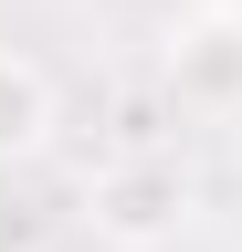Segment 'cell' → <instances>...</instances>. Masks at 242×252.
Instances as JSON below:
<instances>
[{"mask_svg":"<svg viewBox=\"0 0 242 252\" xmlns=\"http://www.w3.org/2000/svg\"><path fill=\"white\" fill-rule=\"evenodd\" d=\"M53 126H64V94H53V74L32 53L0 42V168H32V158L53 147Z\"/></svg>","mask_w":242,"mask_h":252,"instance_id":"3","label":"cell"},{"mask_svg":"<svg viewBox=\"0 0 242 252\" xmlns=\"http://www.w3.org/2000/svg\"><path fill=\"white\" fill-rule=\"evenodd\" d=\"M158 84L179 116H242V11H210V0H179L169 42H158Z\"/></svg>","mask_w":242,"mask_h":252,"instance_id":"1","label":"cell"},{"mask_svg":"<svg viewBox=\"0 0 242 252\" xmlns=\"http://www.w3.org/2000/svg\"><path fill=\"white\" fill-rule=\"evenodd\" d=\"M84 210H95V231H105V242L147 252V242H169L179 220H190V168H179L169 147H127V158H105V168H95Z\"/></svg>","mask_w":242,"mask_h":252,"instance_id":"2","label":"cell"},{"mask_svg":"<svg viewBox=\"0 0 242 252\" xmlns=\"http://www.w3.org/2000/svg\"><path fill=\"white\" fill-rule=\"evenodd\" d=\"M210 11H242V0H210Z\"/></svg>","mask_w":242,"mask_h":252,"instance_id":"4","label":"cell"}]
</instances>
